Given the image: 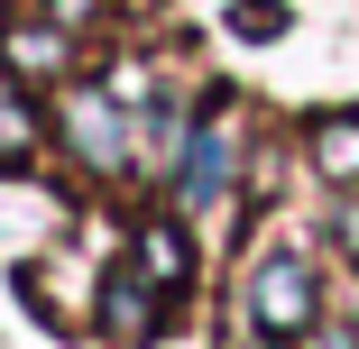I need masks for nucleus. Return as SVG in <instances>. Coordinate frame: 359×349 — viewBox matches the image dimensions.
<instances>
[{
    "mask_svg": "<svg viewBox=\"0 0 359 349\" xmlns=\"http://www.w3.org/2000/svg\"><path fill=\"white\" fill-rule=\"evenodd\" d=\"M313 313H323V294H313V266H304V257H267V266L249 276V331H267V340H304Z\"/></svg>",
    "mask_w": 359,
    "mask_h": 349,
    "instance_id": "1",
    "label": "nucleus"
},
{
    "mask_svg": "<svg viewBox=\"0 0 359 349\" xmlns=\"http://www.w3.org/2000/svg\"><path fill=\"white\" fill-rule=\"evenodd\" d=\"M166 304H175V294H166L157 276L129 257V266H111V276H102V294H93V322H102L120 349H148V340L166 331Z\"/></svg>",
    "mask_w": 359,
    "mask_h": 349,
    "instance_id": "2",
    "label": "nucleus"
},
{
    "mask_svg": "<svg viewBox=\"0 0 359 349\" xmlns=\"http://www.w3.org/2000/svg\"><path fill=\"white\" fill-rule=\"evenodd\" d=\"M231 166H240V111H231V101H212V111H203V129L184 138V166H175V193H184V202H222Z\"/></svg>",
    "mask_w": 359,
    "mask_h": 349,
    "instance_id": "3",
    "label": "nucleus"
},
{
    "mask_svg": "<svg viewBox=\"0 0 359 349\" xmlns=\"http://www.w3.org/2000/svg\"><path fill=\"white\" fill-rule=\"evenodd\" d=\"M65 148H74L93 175H120V166H129V120H120V92H65Z\"/></svg>",
    "mask_w": 359,
    "mask_h": 349,
    "instance_id": "4",
    "label": "nucleus"
},
{
    "mask_svg": "<svg viewBox=\"0 0 359 349\" xmlns=\"http://www.w3.org/2000/svg\"><path fill=\"white\" fill-rule=\"evenodd\" d=\"M0 46H10V74H19V83H46V74H65V64H74V37H65V19H19Z\"/></svg>",
    "mask_w": 359,
    "mask_h": 349,
    "instance_id": "5",
    "label": "nucleus"
},
{
    "mask_svg": "<svg viewBox=\"0 0 359 349\" xmlns=\"http://www.w3.org/2000/svg\"><path fill=\"white\" fill-rule=\"evenodd\" d=\"M129 257L148 266L166 294H184V276H194V248H184V230H175V221H138V230H129Z\"/></svg>",
    "mask_w": 359,
    "mask_h": 349,
    "instance_id": "6",
    "label": "nucleus"
},
{
    "mask_svg": "<svg viewBox=\"0 0 359 349\" xmlns=\"http://www.w3.org/2000/svg\"><path fill=\"white\" fill-rule=\"evenodd\" d=\"M313 175H332V184H359V111H332V120H313Z\"/></svg>",
    "mask_w": 359,
    "mask_h": 349,
    "instance_id": "7",
    "label": "nucleus"
},
{
    "mask_svg": "<svg viewBox=\"0 0 359 349\" xmlns=\"http://www.w3.org/2000/svg\"><path fill=\"white\" fill-rule=\"evenodd\" d=\"M37 157V101L19 74H0V166H28Z\"/></svg>",
    "mask_w": 359,
    "mask_h": 349,
    "instance_id": "8",
    "label": "nucleus"
},
{
    "mask_svg": "<svg viewBox=\"0 0 359 349\" xmlns=\"http://www.w3.org/2000/svg\"><path fill=\"white\" fill-rule=\"evenodd\" d=\"M231 37H285V10L276 0H249V10H231Z\"/></svg>",
    "mask_w": 359,
    "mask_h": 349,
    "instance_id": "9",
    "label": "nucleus"
},
{
    "mask_svg": "<svg viewBox=\"0 0 359 349\" xmlns=\"http://www.w3.org/2000/svg\"><path fill=\"white\" fill-rule=\"evenodd\" d=\"M93 10H102V0H46V19H65V28H83Z\"/></svg>",
    "mask_w": 359,
    "mask_h": 349,
    "instance_id": "10",
    "label": "nucleus"
},
{
    "mask_svg": "<svg viewBox=\"0 0 359 349\" xmlns=\"http://www.w3.org/2000/svg\"><path fill=\"white\" fill-rule=\"evenodd\" d=\"M341 248L359 257V202H341Z\"/></svg>",
    "mask_w": 359,
    "mask_h": 349,
    "instance_id": "11",
    "label": "nucleus"
},
{
    "mask_svg": "<svg viewBox=\"0 0 359 349\" xmlns=\"http://www.w3.org/2000/svg\"><path fill=\"white\" fill-rule=\"evenodd\" d=\"M304 340H313V349H359L350 331H304Z\"/></svg>",
    "mask_w": 359,
    "mask_h": 349,
    "instance_id": "12",
    "label": "nucleus"
}]
</instances>
